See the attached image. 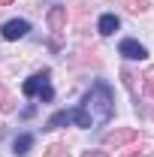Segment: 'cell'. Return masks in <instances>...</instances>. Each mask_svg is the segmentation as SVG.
<instances>
[{
  "mask_svg": "<svg viewBox=\"0 0 154 157\" xmlns=\"http://www.w3.org/2000/svg\"><path fill=\"white\" fill-rule=\"evenodd\" d=\"M82 106L88 109V115H91V118L97 115V121H109V118H112V112H115L112 94H109V88H106L103 82H97V85H94V91L88 94V100H85Z\"/></svg>",
  "mask_w": 154,
  "mask_h": 157,
  "instance_id": "cell-1",
  "label": "cell"
},
{
  "mask_svg": "<svg viewBox=\"0 0 154 157\" xmlns=\"http://www.w3.org/2000/svg\"><path fill=\"white\" fill-rule=\"evenodd\" d=\"M136 139H139V133L133 127H121V130L106 133V145H127V142H136Z\"/></svg>",
  "mask_w": 154,
  "mask_h": 157,
  "instance_id": "cell-2",
  "label": "cell"
},
{
  "mask_svg": "<svg viewBox=\"0 0 154 157\" xmlns=\"http://www.w3.org/2000/svg\"><path fill=\"white\" fill-rule=\"evenodd\" d=\"M118 52H121L127 60H145V55H148V52H145V45H139L136 39H124V42L118 45Z\"/></svg>",
  "mask_w": 154,
  "mask_h": 157,
  "instance_id": "cell-3",
  "label": "cell"
},
{
  "mask_svg": "<svg viewBox=\"0 0 154 157\" xmlns=\"http://www.w3.org/2000/svg\"><path fill=\"white\" fill-rule=\"evenodd\" d=\"M27 30H30V24H27L24 18H12V21L3 24V39H21Z\"/></svg>",
  "mask_w": 154,
  "mask_h": 157,
  "instance_id": "cell-4",
  "label": "cell"
},
{
  "mask_svg": "<svg viewBox=\"0 0 154 157\" xmlns=\"http://www.w3.org/2000/svg\"><path fill=\"white\" fill-rule=\"evenodd\" d=\"M48 82V70H42V73H37V76H30L24 85H21V91H24V97H37L39 91H42V85Z\"/></svg>",
  "mask_w": 154,
  "mask_h": 157,
  "instance_id": "cell-5",
  "label": "cell"
},
{
  "mask_svg": "<svg viewBox=\"0 0 154 157\" xmlns=\"http://www.w3.org/2000/svg\"><path fill=\"white\" fill-rule=\"evenodd\" d=\"M64 24H67V9H64V6H52V9H48V27H52L55 33H60Z\"/></svg>",
  "mask_w": 154,
  "mask_h": 157,
  "instance_id": "cell-6",
  "label": "cell"
},
{
  "mask_svg": "<svg viewBox=\"0 0 154 157\" xmlns=\"http://www.w3.org/2000/svg\"><path fill=\"white\" fill-rule=\"evenodd\" d=\"M118 27H121V21H118V15H112V12H106V15L100 18V24H97V30H100L103 36H112Z\"/></svg>",
  "mask_w": 154,
  "mask_h": 157,
  "instance_id": "cell-7",
  "label": "cell"
},
{
  "mask_svg": "<svg viewBox=\"0 0 154 157\" xmlns=\"http://www.w3.org/2000/svg\"><path fill=\"white\" fill-rule=\"evenodd\" d=\"M70 121H73V112H58V115H52L45 121V130H58V127L70 124Z\"/></svg>",
  "mask_w": 154,
  "mask_h": 157,
  "instance_id": "cell-8",
  "label": "cell"
},
{
  "mask_svg": "<svg viewBox=\"0 0 154 157\" xmlns=\"http://www.w3.org/2000/svg\"><path fill=\"white\" fill-rule=\"evenodd\" d=\"M73 121H76L79 127H91V121H94V118L88 115V109H85V106H79V109H73Z\"/></svg>",
  "mask_w": 154,
  "mask_h": 157,
  "instance_id": "cell-9",
  "label": "cell"
},
{
  "mask_svg": "<svg viewBox=\"0 0 154 157\" xmlns=\"http://www.w3.org/2000/svg\"><path fill=\"white\" fill-rule=\"evenodd\" d=\"M30 145H33V136H27V133H24V136L15 139V145H12V148H15V154H27V151H30Z\"/></svg>",
  "mask_w": 154,
  "mask_h": 157,
  "instance_id": "cell-10",
  "label": "cell"
},
{
  "mask_svg": "<svg viewBox=\"0 0 154 157\" xmlns=\"http://www.w3.org/2000/svg\"><path fill=\"white\" fill-rule=\"evenodd\" d=\"M118 3H121V6H127L130 12H145V9L151 6L148 0H118Z\"/></svg>",
  "mask_w": 154,
  "mask_h": 157,
  "instance_id": "cell-11",
  "label": "cell"
},
{
  "mask_svg": "<svg viewBox=\"0 0 154 157\" xmlns=\"http://www.w3.org/2000/svg\"><path fill=\"white\" fill-rule=\"evenodd\" d=\"M42 157H67V151H64V145H48Z\"/></svg>",
  "mask_w": 154,
  "mask_h": 157,
  "instance_id": "cell-12",
  "label": "cell"
},
{
  "mask_svg": "<svg viewBox=\"0 0 154 157\" xmlns=\"http://www.w3.org/2000/svg\"><path fill=\"white\" fill-rule=\"evenodd\" d=\"M37 97L42 100V103H52V97H55V91H52V85H48V82H45V85H42V91H39Z\"/></svg>",
  "mask_w": 154,
  "mask_h": 157,
  "instance_id": "cell-13",
  "label": "cell"
},
{
  "mask_svg": "<svg viewBox=\"0 0 154 157\" xmlns=\"http://www.w3.org/2000/svg\"><path fill=\"white\" fill-rule=\"evenodd\" d=\"M82 157H109V154H106V151H85Z\"/></svg>",
  "mask_w": 154,
  "mask_h": 157,
  "instance_id": "cell-14",
  "label": "cell"
},
{
  "mask_svg": "<svg viewBox=\"0 0 154 157\" xmlns=\"http://www.w3.org/2000/svg\"><path fill=\"white\" fill-rule=\"evenodd\" d=\"M148 94H151V97H154V78H151V82H148Z\"/></svg>",
  "mask_w": 154,
  "mask_h": 157,
  "instance_id": "cell-15",
  "label": "cell"
},
{
  "mask_svg": "<svg viewBox=\"0 0 154 157\" xmlns=\"http://www.w3.org/2000/svg\"><path fill=\"white\" fill-rule=\"evenodd\" d=\"M9 3H12V0H0V6H9Z\"/></svg>",
  "mask_w": 154,
  "mask_h": 157,
  "instance_id": "cell-16",
  "label": "cell"
},
{
  "mask_svg": "<svg viewBox=\"0 0 154 157\" xmlns=\"http://www.w3.org/2000/svg\"><path fill=\"white\" fill-rule=\"evenodd\" d=\"M127 157H139V151H130V154H127Z\"/></svg>",
  "mask_w": 154,
  "mask_h": 157,
  "instance_id": "cell-17",
  "label": "cell"
}]
</instances>
